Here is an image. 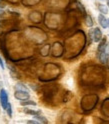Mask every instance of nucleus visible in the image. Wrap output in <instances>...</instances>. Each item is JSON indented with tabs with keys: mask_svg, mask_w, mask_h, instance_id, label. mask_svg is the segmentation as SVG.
<instances>
[{
	"mask_svg": "<svg viewBox=\"0 0 109 124\" xmlns=\"http://www.w3.org/2000/svg\"><path fill=\"white\" fill-rule=\"evenodd\" d=\"M108 27H109V19H108Z\"/></svg>",
	"mask_w": 109,
	"mask_h": 124,
	"instance_id": "nucleus-18",
	"label": "nucleus"
},
{
	"mask_svg": "<svg viewBox=\"0 0 109 124\" xmlns=\"http://www.w3.org/2000/svg\"><path fill=\"white\" fill-rule=\"evenodd\" d=\"M27 123H30V124H38V123H40V122L37 121V120H28Z\"/></svg>",
	"mask_w": 109,
	"mask_h": 124,
	"instance_id": "nucleus-15",
	"label": "nucleus"
},
{
	"mask_svg": "<svg viewBox=\"0 0 109 124\" xmlns=\"http://www.w3.org/2000/svg\"><path fill=\"white\" fill-rule=\"evenodd\" d=\"M106 48H107V41H106V38H102V39L100 40V42H99L97 52H98V53L104 52V51H106Z\"/></svg>",
	"mask_w": 109,
	"mask_h": 124,
	"instance_id": "nucleus-5",
	"label": "nucleus"
},
{
	"mask_svg": "<svg viewBox=\"0 0 109 124\" xmlns=\"http://www.w3.org/2000/svg\"><path fill=\"white\" fill-rule=\"evenodd\" d=\"M9 101H8V94L5 89H1L0 90V104H1L2 109H6L7 105H8Z\"/></svg>",
	"mask_w": 109,
	"mask_h": 124,
	"instance_id": "nucleus-1",
	"label": "nucleus"
},
{
	"mask_svg": "<svg viewBox=\"0 0 109 124\" xmlns=\"http://www.w3.org/2000/svg\"><path fill=\"white\" fill-rule=\"evenodd\" d=\"M101 1H104V0H101Z\"/></svg>",
	"mask_w": 109,
	"mask_h": 124,
	"instance_id": "nucleus-19",
	"label": "nucleus"
},
{
	"mask_svg": "<svg viewBox=\"0 0 109 124\" xmlns=\"http://www.w3.org/2000/svg\"><path fill=\"white\" fill-rule=\"evenodd\" d=\"M0 66H1L2 70H4V69H5V65H4V62H3L2 58H1V56H0Z\"/></svg>",
	"mask_w": 109,
	"mask_h": 124,
	"instance_id": "nucleus-14",
	"label": "nucleus"
},
{
	"mask_svg": "<svg viewBox=\"0 0 109 124\" xmlns=\"http://www.w3.org/2000/svg\"><path fill=\"white\" fill-rule=\"evenodd\" d=\"M98 22H99V24H100V26L102 27V28H107L108 27V19H106L105 18V16H104V14H99L98 15Z\"/></svg>",
	"mask_w": 109,
	"mask_h": 124,
	"instance_id": "nucleus-4",
	"label": "nucleus"
},
{
	"mask_svg": "<svg viewBox=\"0 0 109 124\" xmlns=\"http://www.w3.org/2000/svg\"><path fill=\"white\" fill-rule=\"evenodd\" d=\"M85 23H86V25L88 27H92L93 26V19L90 15H86V17H85Z\"/></svg>",
	"mask_w": 109,
	"mask_h": 124,
	"instance_id": "nucleus-8",
	"label": "nucleus"
},
{
	"mask_svg": "<svg viewBox=\"0 0 109 124\" xmlns=\"http://www.w3.org/2000/svg\"><path fill=\"white\" fill-rule=\"evenodd\" d=\"M5 5H4V3L1 1V0H0V7H4Z\"/></svg>",
	"mask_w": 109,
	"mask_h": 124,
	"instance_id": "nucleus-16",
	"label": "nucleus"
},
{
	"mask_svg": "<svg viewBox=\"0 0 109 124\" xmlns=\"http://www.w3.org/2000/svg\"><path fill=\"white\" fill-rule=\"evenodd\" d=\"M14 97L20 100V101H23V100L29 99L30 94L28 93V91H25V90H16L14 93Z\"/></svg>",
	"mask_w": 109,
	"mask_h": 124,
	"instance_id": "nucleus-3",
	"label": "nucleus"
},
{
	"mask_svg": "<svg viewBox=\"0 0 109 124\" xmlns=\"http://www.w3.org/2000/svg\"><path fill=\"white\" fill-rule=\"evenodd\" d=\"M34 118H36L39 122H41V123H48V121H47V119H46L44 116H42V115H40V114H37V115H34Z\"/></svg>",
	"mask_w": 109,
	"mask_h": 124,
	"instance_id": "nucleus-9",
	"label": "nucleus"
},
{
	"mask_svg": "<svg viewBox=\"0 0 109 124\" xmlns=\"http://www.w3.org/2000/svg\"><path fill=\"white\" fill-rule=\"evenodd\" d=\"M24 112H25V113H27V114H31V115H33V116L41 113L40 111H36V110H25V109H24Z\"/></svg>",
	"mask_w": 109,
	"mask_h": 124,
	"instance_id": "nucleus-12",
	"label": "nucleus"
},
{
	"mask_svg": "<svg viewBox=\"0 0 109 124\" xmlns=\"http://www.w3.org/2000/svg\"><path fill=\"white\" fill-rule=\"evenodd\" d=\"M20 104L22 106H27V105H32V106H36V102L32 101V100H23V101L20 102Z\"/></svg>",
	"mask_w": 109,
	"mask_h": 124,
	"instance_id": "nucleus-7",
	"label": "nucleus"
},
{
	"mask_svg": "<svg viewBox=\"0 0 109 124\" xmlns=\"http://www.w3.org/2000/svg\"><path fill=\"white\" fill-rule=\"evenodd\" d=\"M16 89L17 90H25V91H28L27 87L25 86L24 84H22V83H17L16 84Z\"/></svg>",
	"mask_w": 109,
	"mask_h": 124,
	"instance_id": "nucleus-10",
	"label": "nucleus"
},
{
	"mask_svg": "<svg viewBox=\"0 0 109 124\" xmlns=\"http://www.w3.org/2000/svg\"><path fill=\"white\" fill-rule=\"evenodd\" d=\"M90 36L94 42H100V40L102 39V32L98 27H96L92 31H90Z\"/></svg>",
	"mask_w": 109,
	"mask_h": 124,
	"instance_id": "nucleus-2",
	"label": "nucleus"
},
{
	"mask_svg": "<svg viewBox=\"0 0 109 124\" xmlns=\"http://www.w3.org/2000/svg\"><path fill=\"white\" fill-rule=\"evenodd\" d=\"M78 7H79V9L82 11V13H83V14H86V11H85V8L83 7V5H82L81 3H79V2H78Z\"/></svg>",
	"mask_w": 109,
	"mask_h": 124,
	"instance_id": "nucleus-13",
	"label": "nucleus"
},
{
	"mask_svg": "<svg viewBox=\"0 0 109 124\" xmlns=\"http://www.w3.org/2000/svg\"><path fill=\"white\" fill-rule=\"evenodd\" d=\"M98 10L100 13H102V14H107L108 11H109V8H108V6L107 5H104V4H98Z\"/></svg>",
	"mask_w": 109,
	"mask_h": 124,
	"instance_id": "nucleus-6",
	"label": "nucleus"
},
{
	"mask_svg": "<svg viewBox=\"0 0 109 124\" xmlns=\"http://www.w3.org/2000/svg\"><path fill=\"white\" fill-rule=\"evenodd\" d=\"M107 6H108V8H109V0L107 1Z\"/></svg>",
	"mask_w": 109,
	"mask_h": 124,
	"instance_id": "nucleus-17",
	"label": "nucleus"
},
{
	"mask_svg": "<svg viewBox=\"0 0 109 124\" xmlns=\"http://www.w3.org/2000/svg\"><path fill=\"white\" fill-rule=\"evenodd\" d=\"M5 111L7 112V115H8L9 117H11V116H12V106H11L10 103H8V105H7Z\"/></svg>",
	"mask_w": 109,
	"mask_h": 124,
	"instance_id": "nucleus-11",
	"label": "nucleus"
}]
</instances>
